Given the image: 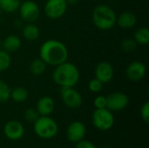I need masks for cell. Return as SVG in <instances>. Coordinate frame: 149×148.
I'll list each match as a JSON object with an SVG mask.
<instances>
[{"instance_id": "cell-20", "label": "cell", "mask_w": 149, "mask_h": 148, "mask_svg": "<svg viewBox=\"0 0 149 148\" xmlns=\"http://www.w3.org/2000/svg\"><path fill=\"white\" fill-rule=\"evenodd\" d=\"M134 39L138 44L147 45L149 43V29L148 27L139 28L134 36Z\"/></svg>"}, {"instance_id": "cell-23", "label": "cell", "mask_w": 149, "mask_h": 148, "mask_svg": "<svg viewBox=\"0 0 149 148\" xmlns=\"http://www.w3.org/2000/svg\"><path fill=\"white\" fill-rule=\"evenodd\" d=\"M11 64V58L10 53L4 50H0V72L6 71Z\"/></svg>"}, {"instance_id": "cell-22", "label": "cell", "mask_w": 149, "mask_h": 148, "mask_svg": "<svg viewBox=\"0 0 149 148\" xmlns=\"http://www.w3.org/2000/svg\"><path fill=\"white\" fill-rule=\"evenodd\" d=\"M10 91L9 85L3 79H0V103H5L10 99Z\"/></svg>"}, {"instance_id": "cell-33", "label": "cell", "mask_w": 149, "mask_h": 148, "mask_svg": "<svg viewBox=\"0 0 149 148\" xmlns=\"http://www.w3.org/2000/svg\"><path fill=\"white\" fill-rule=\"evenodd\" d=\"M2 11H3V10H2V9H1V7H0V15H1V13H2Z\"/></svg>"}, {"instance_id": "cell-6", "label": "cell", "mask_w": 149, "mask_h": 148, "mask_svg": "<svg viewBox=\"0 0 149 148\" xmlns=\"http://www.w3.org/2000/svg\"><path fill=\"white\" fill-rule=\"evenodd\" d=\"M20 19L25 23L36 22L40 15V9L37 3L31 0H26L21 3L18 8Z\"/></svg>"}, {"instance_id": "cell-17", "label": "cell", "mask_w": 149, "mask_h": 148, "mask_svg": "<svg viewBox=\"0 0 149 148\" xmlns=\"http://www.w3.org/2000/svg\"><path fill=\"white\" fill-rule=\"evenodd\" d=\"M39 28L34 23H26L22 28V35L27 41L33 42L37 40L39 37Z\"/></svg>"}, {"instance_id": "cell-3", "label": "cell", "mask_w": 149, "mask_h": 148, "mask_svg": "<svg viewBox=\"0 0 149 148\" xmlns=\"http://www.w3.org/2000/svg\"><path fill=\"white\" fill-rule=\"evenodd\" d=\"M93 24L100 31H109L116 24L117 14L113 8L107 4L97 5L92 14Z\"/></svg>"}, {"instance_id": "cell-18", "label": "cell", "mask_w": 149, "mask_h": 148, "mask_svg": "<svg viewBox=\"0 0 149 148\" xmlns=\"http://www.w3.org/2000/svg\"><path fill=\"white\" fill-rule=\"evenodd\" d=\"M46 66L47 65L39 58H35L31 62L29 70L31 74L35 76H40L45 72Z\"/></svg>"}, {"instance_id": "cell-29", "label": "cell", "mask_w": 149, "mask_h": 148, "mask_svg": "<svg viewBox=\"0 0 149 148\" xmlns=\"http://www.w3.org/2000/svg\"><path fill=\"white\" fill-rule=\"evenodd\" d=\"M75 148H97L95 147V145L89 141V140H80L79 142H77V145Z\"/></svg>"}, {"instance_id": "cell-25", "label": "cell", "mask_w": 149, "mask_h": 148, "mask_svg": "<svg viewBox=\"0 0 149 148\" xmlns=\"http://www.w3.org/2000/svg\"><path fill=\"white\" fill-rule=\"evenodd\" d=\"M24 117L25 120L29 123H34L39 117L38 111L35 108H28L24 113Z\"/></svg>"}, {"instance_id": "cell-9", "label": "cell", "mask_w": 149, "mask_h": 148, "mask_svg": "<svg viewBox=\"0 0 149 148\" xmlns=\"http://www.w3.org/2000/svg\"><path fill=\"white\" fill-rule=\"evenodd\" d=\"M107 108L110 111L119 112L125 109L129 103V98L126 93L115 92L107 97Z\"/></svg>"}, {"instance_id": "cell-10", "label": "cell", "mask_w": 149, "mask_h": 148, "mask_svg": "<svg viewBox=\"0 0 149 148\" xmlns=\"http://www.w3.org/2000/svg\"><path fill=\"white\" fill-rule=\"evenodd\" d=\"M95 78L102 84L109 83L114 76V70L113 65L107 61H102L97 64L94 70Z\"/></svg>"}, {"instance_id": "cell-7", "label": "cell", "mask_w": 149, "mask_h": 148, "mask_svg": "<svg viewBox=\"0 0 149 148\" xmlns=\"http://www.w3.org/2000/svg\"><path fill=\"white\" fill-rule=\"evenodd\" d=\"M67 7L65 0H47L44 6V11L47 17L58 19L65 14Z\"/></svg>"}, {"instance_id": "cell-4", "label": "cell", "mask_w": 149, "mask_h": 148, "mask_svg": "<svg viewBox=\"0 0 149 148\" xmlns=\"http://www.w3.org/2000/svg\"><path fill=\"white\" fill-rule=\"evenodd\" d=\"M34 132L41 139L49 140L55 137L58 132L57 122L49 116H39L34 122Z\"/></svg>"}, {"instance_id": "cell-30", "label": "cell", "mask_w": 149, "mask_h": 148, "mask_svg": "<svg viewBox=\"0 0 149 148\" xmlns=\"http://www.w3.org/2000/svg\"><path fill=\"white\" fill-rule=\"evenodd\" d=\"M66 1V3H67V4L69 5H74V4H76L78 2H79V0H65Z\"/></svg>"}, {"instance_id": "cell-24", "label": "cell", "mask_w": 149, "mask_h": 148, "mask_svg": "<svg viewBox=\"0 0 149 148\" xmlns=\"http://www.w3.org/2000/svg\"><path fill=\"white\" fill-rule=\"evenodd\" d=\"M138 44L136 43V41L134 38H125L122 40L121 42V49L123 50V51L130 53L134 51L137 49Z\"/></svg>"}, {"instance_id": "cell-27", "label": "cell", "mask_w": 149, "mask_h": 148, "mask_svg": "<svg viewBox=\"0 0 149 148\" xmlns=\"http://www.w3.org/2000/svg\"><path fill=\"white\" fill-rule=\"evenodd\" d=\"M93 105L96 109H101L107 107V98L102 95L97 96L93 100Z\"/></svg>"}, {"instance_id": "cell-11", "label": "cell", "mask_w": 149, "mask_h": 148, "mask_svg": "<svg viewBox=\"0 0 149 148\" xmlns=\"http://www.w3.org/2000/svg\"><path fill=\"white\" fill-rule=\"evenodd\" d=\"M147 73V67L144 63L141 61H133L131 62L127 69L126 75L127 78L134 82L140 81L144 79Z\"/></svg>"}, {"instance_id": "cell-21", "label": "cell", "mask_w": 149, "mask_h": 148, "mask_svg": "<svg viewBox=\"0 0 149 148\" xmlns=\"http://www.w3.org/2000/svg\"><path fill=\"white\" fill-rule=\"evenodd\" d=\"M21 0H0V7L3 11L12 13L18 10Z\"/></svg>"}, {"instance_id": "cell-13", "label": "cell", "mask_w": 149, "mask_h": 148, "mask_svg": "<svg viewBox=\"0 0 149 148\" xmlns=\"http://www.w3.org/2000/svg\"><path fill=\"white\" fill-rule=\"evenodd\" d=\"M86 133V126L80 121H73L72 122L66 130L67 139L73 143H77L84 139Z\"/></svg>"}, {"instance_id": "cell-19", "label": "cell", "mask_w": 149, "mask_h": 148, "mask_svg": "<svg viewBox=\"0 0 149 148\" xmlns=\"http://www.w3.org/2000/svg\"><path fill=\"white\" fill-rule=\"evenodd\" d=\"M28 91L21 86L16 87L10 91V99L17 103L24 102L28 99Z\"/></svg>"}, {"instance_id": "cell-5", "label": "cell", "mask_w": 149, "mask_h": 148, "mask_svg": "<svg viewBox=\"0 0 149 148\" xmlns=\"http://www.w3.org/2000/svg\"><path fill=\"white\" fill-rule=\"evenodd\" d=\"M92 120L93 126L101 131H107L111 129L114 124V117L109 109L101 108L96 109L92 116Z\"/></svg>"}, {"instance_id": "cell-28", "label": "cell", "mask_w": 149, "mask_h": 148, "mask_svg": "<svg viewBox=\"0 0 149 148\" xmlns=\"http://www.w3.org/2000/svg\"><path fill=\"white\" fill-rule=\"evenodd\" d=\"M141 116L142 118V120L146 122H149V102L146 101L141 108Z\"/></svg>"}, {"instance_id": "cell-26", "label": "cell", "mask_w": 149, "mask_h": 148, "mask_svg": "<svg viewBox=\"0 0 149 148\" xmlns=\"http://www.w3.org/2000/svg\"><path fill=\"white\" fill-rule=\"evenodd\" d=\"M102 87H103V84L100 80H98L96 78L91 79L88 83V88L93 93L100 92L102 90Z\"/></svg>"}, {"instance_id": "cell-32", "label": "cell", "mask_w": 149, "mask_h": 148, "mask_svg": "<svg viewBox=\"0 0 149 148\" xmlns=\"http://www.w3.org/2000/svg\"><path fill=\"white\" fill-rule=\"evenodd\" d=\"M2 44H3V41H2V40L0 39V50L2 49Z\"/></svg>"}, {"instance_id": "cell-8", "label": "cell", "mask_w": 149, "mask_h": 148, "mask_svg": "<svg viewBox=\"0 0 149 148\" xmlns=\"http://www.w3.org/2000/svg\"><path fill=\"white\" fill-rule=\"evenodd\" d=\"M61 99L63 103L69 108L77 109L81 106L83 99L81 94L73 87H62Z\"/></svg>"}, {"instance_id": "cell-15", "label": "cell", "mask_w": 149, "mask_h": 148, "mask_svg": "<svg viewBox=\"0 0 149 148\" xmlns=\"http://www.w3.org/2000/svg\"><path fill=\"white\" fill-rule=\"evenodd\" d=\"M137 22L136 15L132 11H124L117 16L116 24H118L122 29H131Z\"/></svg>"}, {"instance_id": "cell-14", "label": "cell", "mask_w": 149, "mask_h": 148, "mask_svg": "<svg viewBox=\"0 0 149 148\" xmlns=\"http://www.w3.org/2000/svg\"><path fill=\"white\" fill-rule=\"evenodd\" d=\"M54 107V100L49 96H43L38 99L36 110L40 116H49L53 112Z\"/></svg>"}, {"instance_id": "cell-31", "label": "cell", "mask_w": 149, "mask_h": 148, "mask_svg": "<svg viewBox=\"0 0 149 148\" xmlns=\"http://www.w3.org/2000/svg\"><path fill=\"white\" fill-rule=\"evenodd\" d=\"M100 148H112L111 147H109V146H103V147H101Z\"/></svg>"}, {"instance_id": "cell-1", "label": "cell", "mask_w": 149, "mask_h": 148, "mask_svg": "<svg viewBox=\"0 0 149 148\" xmlns=\"http://www.w3.org/2000/svg\"><path fill=\"white\" fill-rule=\"evenodd\" d=\"M69 55L66 45L57 39L45 41L39 48V57L47 65L57 66L67 61Z\"/></svg>"}, {"instance_id": "cell-16", "label": "cell", "mask_w": 149, "mask_h": 148, "mask_svg": "<svg viewBox=\"0 0 149 148\" xmlns=\"http://www.w3.org/2000/svg\"><path fill=\"white\" fill-rule=\"evenodd\" d=\"M21 40L18 37H17L16 35L10 34L8 35L3 40V44H2V48L9 52V53H12V52H16L17 51L20 47H21Z\"/></svg>"}, {"instance_id": "cell-2", "label": "cell", "mask_w": 149, "mask_h": 148, "mask_svg": "<svg viewBox=\"0 0 149 148\" xmlns=\"http://www.w3.org/2000/svg\"><path fill=\"white\" fill-rule=\"evenodd\" d=\"M80 78L78 67L71 62H64L57 66L52 72L53 82L62 87H74Z\"/></svg>"}, {"instance_id": "cell-12", "label": "cell", "mask_w": 149, "mask_h": 148, "mask_svg": "<svg viewBox=\"0 0 149 148\" xmlns=\"http://www.w3.org/2000/svg\"><path fill=\"white\" fill-rule=\"evenodd\" d=\"M3 133L6 138L10 140H18L24 136V128L21 122L17 120H10L4 125Z\"/></svg>"}]
</instances>
